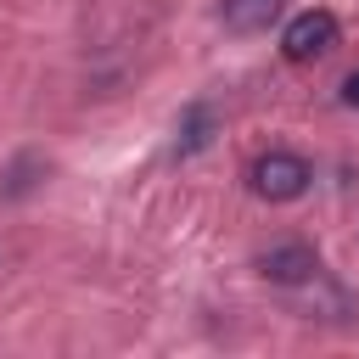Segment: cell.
<instances>
[{
	"instance_id": "obj_4",
	"label": "cell",
	"mask_w": 359,
	"mask_h": 359,
	"mask_svg": "<svg viewBox=\"0 0 359 359\" xmlns=\"http://www.w3.org/2000/svg\"><path fill=\"white\" fill-rule=\"evenodd\" d=\"M280 17V0H219V22L230 34H264Z\"/></svg>"
},
{
	"instance_id": "obj_5",
	"label": "cell",
	"mask_w": 359,
	"mask_h": 359,
	"mask_svg": "<svg viewBox=\"0 0 359 359\" xmlns=\"http://www.w3.org/2000/svg\"><path fill=\"white\" fill-rule=\"evenodd\" d=\"M213 129H219L213 107H208V101H191V107L180 112V129H174V151H180V157H196V151L213 140Z\"/></svg>"
},
{
	"instance_id": "obj_6",
	"label": "cell",
	"mask_w": 359,
	"mask_h": 359,
	"mask_svg": "<svg viewBox=\"0 0 359 359\" xmlns=\"http://www.w3.org/2000/svg\"><path fill=\"white\" fill-rule=\"evenodd\" d=\"M342 101H348V107H359V73H348V79H342Z\"/></svg>"
},
{
	"instance_id": "obj_2",
	"label": "cell",
	"mask_w": 359,
	"mask_h": 359,
	"mask_svg": "<svg viewBox=\"0 0 359 359\" xmlns=\"http://www.w3.org/2000/svg\"><path fill=\"white\" fill-rule=\"evenodd\" d=\"M309 163L297 157V151H264L258 163H252V191L264 196V202H297L303 191H309Z\"/></svg>"
},
{
	"instance_id": "obj_1",
	"label": "cell",
	"mask_w": 359,
	"mask_h": 359,
	"mask_svg": "<svg viewBox=\"0 0 359 359\" xmlns=\"http://www.w3.org/2000/svg\"><path fill=\"white\" fill-rule=\"evenodd\" d=\"M337 39H342V22H337V11H325V6H309V11H297V17L286 22V34H280V50H286V62H320V56H331V50H337Z\"/></svg>"
},
{
	"instance_id": "obj_3",
	"label": "cell",
	"mask_w": 359,
	"mask_h": 359,
	"mask_svg": "<svg viewBox=\"0 0 359 359\" xmlns=\"http://www.w3.org/2000/svg\"><path fill=\"white\" fill-rule=\"evenodd\" d=\"M258 275L275 280V286H303V280L320 275V258H314V247H303V241H280V247L258 252Z\"/></svg>"
}]
</instances>
